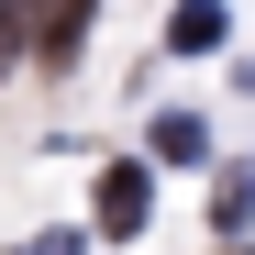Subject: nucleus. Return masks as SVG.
Returning a JSON list of instances; mask_svg holds the SVG:
<instances>
[{"instance_id":"f257e3e1","label":"nucleus","mask_w":255,"mask_h":255,"mask_svg":"<svg viewBox=\"0 0 255 255\" xmlns=\"http://www.w3.org/2000/svg\"><path fill=\"white\" fill-rule=\"evenodd\" d=\"M144 211H155V178H144V166H133V155L100 166V233H111V244H122V233H144Z\"/></svg>"},{"instance_id":"f03ea898","label":"nucleus","mask_w":255,"mask_h":255,"mask_svg":"<svg viewBox=\"0 0 255 255\" xmlns=\"http://www.w3.org/2000/svg\"><path fill=\"white\" fill-rule=\"evenodd\" d=\"M89 11H100V0H33V56H45V67H78Z\"/></svg>"},{"instance_id":"7ed1b4c3","label":"nucleus","mask_w":255,"mask_h":255,"mask_svg":"<svg viewBox=\"0 0 255 255\" xmlns=\"http://www.w3.org/2000/svg\"><path fill=\"white\" fill-rule=\"evenodd\" d=\"M222 33H233V11H222V0H178V11H166V45H178V56H211Z\"/></svg>"},{"instance_id":"20e7f679","label":"nucleus","mask_w":255,"mask_h":255,"mask_svg":"<svg viewBox=\"0 0 255 255\" xmlns=\"http://www.w3.org/2000/svg\"><path fill=\"white\" fill-rule=\"evenodd\" d=\"M244 211H255V166H222V178H211V222H222V244L244 233Z\"/></svg>"},{"instance_id":"39448f33","label":"nucleus","mask_w":255,"mask_h":255,"mask_svg":"<svg viewBox=\"0 0 255 255\" xmlns=\"http://www.w3.org/2000/svg\"><path fill=\"white\" fill-rule=\"evenodd\" d=\"M155 155H166V166H200V155H211L200 111H155Z\"/></svg>"},{"instance_id":"423d86ee","label":"nucleus","mask_w":255,"mask_h":255,"mask_svg":"<svg viewBox=\"0 0 255 255\" xmlns=\"http://www.w3.org/2000/svg\"><path fill=\"white\" fill-rule=\"evenodd\" d=\"M22 45H33V0H0V67H11Z\"/></svg>"},{"instance_id":"0eeeda50","label":"nucleus","mask_w":255,"mask_h":255,"mask_svg":"<svg viewBox=\"0 0 255 255\" xmlns=\"http://www.w3.org/2000/svg\"><path fill=\"white\" fill-rule=\"evenodd\" d=\"M233 255H244V244H233Z\"/></svg>"}]
</instances>
